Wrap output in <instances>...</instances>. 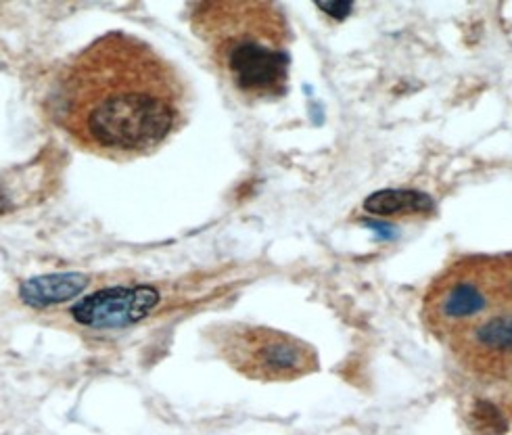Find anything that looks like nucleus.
Wrapping results in <instances>:
<instances>
[{
    "mask_svg": "<svg viewBox=\"0 0 512 435\" xmlns=\"http://www.w3.org/2000/svg\"><path fill=\"white\" fill-rule=\"evenodd\" d=\"M49 111L80 149L126 159L157 149L180 126L186 86L149 42L109 32L61 67Z\"/></svg>",
    "mask_w": 512,
    "mask_h": 435,
    "instance_id": "obj_1",
    "label": "nucleus"
},
{
    "mask_svg": "<svg viewBox=\"0 0 512 435\" xmlns=\"http://www.w3.org/2000/svg\"><path fill=\"white\" fill-rule=\"evenodd\" d=\"M191 28L220 76L243 99L283 97L289 78V28L272 3H197Z\"/></svg>",
    "mask_w": 512,
    "mask_h": 435,
    "instance_id": "obj_2",
    "label": "nucleus"
},
{
    "mask_svg": "<svg viewBox=\"0 0 512 435\" xmlns=\"http://www.w3.org/2000/svg\"><path fill=\"white\" fill-rule=\"evenodd\" d=\"M214 343L228 366L255 381H293L318 369L310 343L268 327L222 325L214 329Z\"/></svg>",
    "mask_w": 512,
    "mask_h": 435,
    "instance_id": "obj_3",
    "label": "nucleus"
},
{
    "mask_svg": "<svg viewBox=\"0 0 512 435\" xmlns=\"http://www.w3.org/2000/svg\"><path fill=\"white\" fill-rule=\"evenodd\" d=\"M498 268L490 266V260H464L450 268L427 295V314L433 327L458 331L460 327L473 325L477 318L485 316L496 304V277Z\"/></svg>",
    "mask_w": 512,
    "mask_h": 435,
    "instance_id": "obj_4",
    "label": "nucleus"
},
{
    "mask_svg": "<svg viewBox=\"0 0 512 435\" xmlns=\"http://www.w3.org/2000/svg\"><path fill=\"white\" fill-rule=\"evenodd\" d=\"M159 291L149 285L109 287L84 297L72 308L76 323L90 329H124L153 312Z\"/></svg>",
    "mask_w": 512,
    "mask_h": 435,
    "instance_id": "obj_5",
    "label": "nucleus"
},
{
    "mask_svg": "<svg viewBox=\"0 0 512 435\" xmlns=\"http://www.w3.org/2000/svg\"><path fill=\"white\" fill-rule=\"evenodd\" d=\"M462 352L475 362L512 356V308L483 316L462 329Z\"/></svg>",
    "mask_w": 512,
    "mask_h": 435,
    "instance_id": "obj_6",
    "label": "nucleus"
},
{
    "mask_svg": "<svg viewBox=\"0 0 512 435\" xmlns=\"http://www.w3.org/2000/svg\"><path fill=\"white\" fill-rule=\"evenodd\" d=\"M88 285V277L82 272L44 274V277L30 279L19 289L21 300L32 308H49L72 300Z\"/></svg>",
    "mask_w": 512,
    "mask_h": 435,
    "instance_id": "obj_7",
    "label": "nucleus"
},
{
    "mask_svg": "<svg viewBox=\"0 0 512 435\" xmlns=\"http://www.w3.org/2000/svg\"><path fill=\"white\" fill-rule=\"evenodd\" d=\"M364 210L377 216L398 214H425L433 210V199L421 191L408 189H385L372 193L364 201Z\"/></svg>",
    "mask_w": 512,
    "mask_h": 435,
    "instance_id": "obj_8",
    "label": "nucleus"
},
{
    "mask_svg": "<svg viewBox=\"0 0 512 435\" xmlns=\"http://www.w3.org/2000/svg\"><path fill=\"white\" fill-rule=\"evenodd\" d=\"M473 423L481 433H487V435H500L506 429V421L502 419L498 408L492 406L490 402H479L475 406Z\"/></svg>",
    "mask_w": 512,
    "mask_h": 435,
    "instance_id": "obj_9",
    "label": "nucleus"
},
{
    "mask_svg": "<svg viewBox=\"0 0 512 435\" xmlns=\"http://www.w3.org/2000/svg\"><path fill=\"white\" fill-rule=\"evenodd\" d=\"M318 9L337 21H343L349 15V11H352V3H318Z\"/></svg>",
    "mask_w": 512,
    "mask_h": 435,
    "instance_id": "obj_10",
    "label": "nucleus"
},
{
    "mask_svg": "<svg viewBox=\"0 0 512 435\" xmlns=\"http://www.w3.org/2000/svg\"><path fill=\"white\" fill-rule=\"evenodd\" d=\"M364 226H368L370 231H375L381 239H385V241H389V239H393L395 235H398V231H395V226H391V224H387V222H377V220H366L364 222Z\"/></svg>",
    "mask_w": 512,
    "mask_h": 435,
    "instance_id": "obj_11",
    "label": "nucleus"
},
{
    "mask_svg": "<svg viewBox=\"0 0 512 435\" xmlns=\"http://www.w3.org/2000/svg\"><path fill=\"white\" fill-rule=\"evenodd\" d=\"M510 287H512V281H510Z\"/></svg>",
    "mask_w": 512,
    "mask_h": 435,
    "instance_id": "obj_12",
    "label": "nucleus"
}]
</instances>
